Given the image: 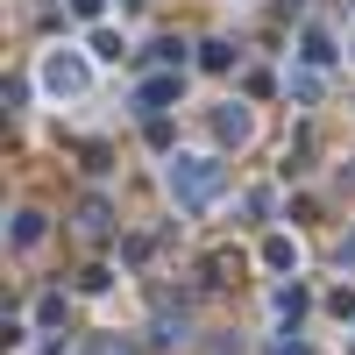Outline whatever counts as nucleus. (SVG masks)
I'll return each mask as SVG.
<instances>
[{
    "mask_svg": "<svg viewBox=\"0 0 355 355\" xmlns=\"http://www.w3.org/2000/svg\"><path fill=\"white\" fill-rule=\"evenodd\" d=\"M50 85H57V93H78V85H85V71H78V64H64V57H57V64H50Z\"/></svg>",
    "mask_w": 355,
    "mask_h": 355,
    "instance_id": "2",
    "label": "nucleus"
},
{
    "mask_svg": "<svg viewBox=\"0 0 355 355\" xmlns=\"http://www.w3.org/2000/svg\"><path fill=\"white\" fill-rule=\"evenodd\" d=\"M214 185H220V171L206 164V157H185V164L171 171V192L185 199V206H199V199H214Z\"/></svg>",
    "mask_w": 355,
    "mask_h": 355,
    "instance_id": "1",
    "label": "nucleus"
}]
</instances>
